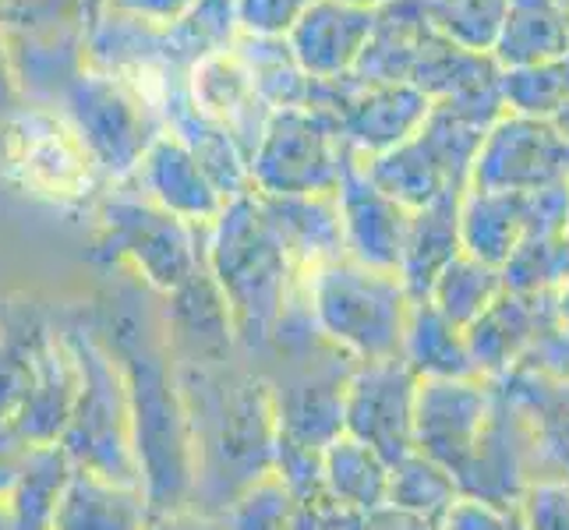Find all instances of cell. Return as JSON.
Wrapping results in <instances>:
<instances>
[{"mask_svg": "<svg viewBox=\"0 0 569 530\" xmlns=\"http://www.w3.org/2000/svg\"><path fill=\"white\" fill-rule=\"evenodd\" d=\"M107 272L103 290L82 311L121 371L142 492L152 513L188 509L194 481L191 436L178 364L163 337L160 298L124 269Z\"/></svg>", "mask_w": 569, "mask_h": 530, "instance_id": "cell-1", "label": "cell"}, {"mask_svg": "<svg viewBox=\"0 0 569 530\" xmlns=\"http://www.w3.org/2000/svg\"><path fill=\"white\" fill-rule=\"evenodd\" d=\"M178 386L194 463L188 509L220 517L233 496L272 474L277 414L269 386L244 353L206 368L178 364Z\"/></svg>", "mask_w": 569, "mask_h": 530, "instance_id": "cell-2", "label": "cell"}, {"mask_svg": "<svg viewBox=\"0 0 569 530\" xmlns=\"http://www.w3.org/2000/svg\"><path fill=\"white\" fill-rule=\"evenodd\" d=\"M206 269L227 298L241 353L259 358L301 277L272 233L254 191L230 199L206 227Z\"/></svg>", "mask_w": 569, "mask_h": 530, "instance_id": "cell-3", "label": "cell"}, {"mask_svg": "<svg viewBox=\"0 0 569 530\" xmlns=\"http://www.w3.org/2000/svg\"><path fill=\"white\" fill-rule=\"evenodd\" d=\"M319 337L355 364L400 361L410 298L397 272L332 259L301 277Z\"/></svg>", "mask_w": 569, "mask_h": 530, "instance_id": "cell-4", "label": "cell"}, {"mask_svg": "<svg viewBox=\"0 0 569 530\" xmlns=\"http://www.w3.org/2000/svg\"><path fill=\"white\" fill-rule=\"evenodd\" d=\"M64 340L74 353L78 392L71 407V421L61 436L64 453L74 467L100 474L117 484H142L139 463L131 446V414L121 371H117L110 350L96 337L86 311L74 308L57 316Z\"/></svg>", "mask_w": 569, "mask_h": 530, "instance_id": "cell-5", "label": "cell"}, {"mask_svg": "<svg viewBox=\"0 0 569 530\" xmlns=\"http://www.w3.org/2000/svg\"><path fill=\"white\" fill-rule=\"evenodd\" d=\"M96 209L92 262L124 269L167 298L206 266V227L178 220L128 184H113Z\"/></svg>", "mask_w": 569, "mask_h": 530, "instance_id": "cell-6", "label": "cell"}, {"mask_svg": "<svg viewBox=\"0 0 569 530\" xmlns=\"http://www.w3.org/2000/svg\"><path fill=\"white\" fill-rule=\"evenodd\" d=\"M0 173L50 206H96L107 194L103 173L53 107H11L0 117Z\"/></svg>", "mask_w": 569, "mask_h": 530, "instance_id": "cell-7", "label": "cell"}, {"mask_svg": "<svg viewBox=\"0 0 569 530\" xmlns=\"http://www.w3.org/2000/svg\"><path fill=\"white\" fill-rule=\"evenodd\" d=\"M53 110L71 124L110 188L128 184L152 139L163 134L156 113L139 100V92L124 86L121 78L92 68H82L71 78L64 92L57 96Z\"/></svg>", "mask_w": 569, "mask_h": 530, "instance_id": "cell-8", "label": "cell"}, {"mask_svg": "<svg viewBox=\"0 0 569 530\" xmlns=\"http://www.w3.org/2000/svg\"><path fill=\"white\" fill-rule=\"evenodd\" d=\"M481 139L485 128L446 103H431L415 139L361 163L379 191H386L403 209L418 212L449 191H467L470 163H475Z\"/></svg>", "mask_w": 569, "mask_h": 530, "instance_id": "cell-9", "label": "cell"}, {"mask_svg": "<svg viewBox=\"0 0 569 530\" xmlns=\"http://www.w3.org/2000/svg\"><path fill=\"white\" fill-rule=\"evenodd\" d=\"M347 146L326 113L290 107L269 113L259 146L248 156L254 194H332L347 163Z\"/></svg>", "mask_w": 569, "mask_h": 530, "instance_id": "cell-10", "label": "cell"}, {"mask_svg": "<svg viewBox=\"0 0 569 530\" xmlns=\"http://www.w3.org/2000/svg\"><path fill=\"white\" fill-rule=\"evenodd\" d=\"M499 403V382L467 376V379H418L415 397V453L439 463L453 474L481 446V436Z\"/></svg>", "mask_w": 569, "mask_h": 530, "instance_id": "cell-11", "label": "cell"}, {"mask_svg": "<svg viewBox=\"0 0 569 530\" xmlns=\"http://www.w3.org/2000/svg\"><path fill=\"white\" fill-rule=\"evenodd\" d=\"M418 379L403 361L355 364L343 389V436L365 442L389 467L415 453Z\"/></svg>", "mask_w": 569, "mask_h": 530, "instance_id": "cell-12", "label": "cell"}, {"mask_svg": "<svg viewBox=\"0 0 569 530\" xmlns=\"http://www.w3.org/2000/svg\"><path fill=\"white\" fill-rule=\"evenodd\" d=\"M566 156L569 146L559 139L548 121L535 117L502 113L485 131V139L470 163L467 188L475 191H509L527 194L566 181Z\"/></svg>", "mask_w": 569, "mask_h": 530, "instance_id": "cell-13", "label": "cell"}, {"mask_svg": "<svg viewBox=\"0 0 569 530\" xmlns=\"http://www.w3.org/2000/svg\"><path fill=\"white\" fill-rule=\"evenodd\" d=\"M337 209L343 227V251L368 269L400 272L410 209L392 202L386 191L376 188L365 163L355 152H347V163L337 184Z\"/></svg>", "mask_w": 569, "mask_h": 530, "instance_id": "cell-14", "label": "cell"}, {"mask_svg": "<svg viewBox=\"0 0 569 530\" xmlns=\"http://www.w3.org/2000/svg\"><path fill=\"white\" fill-rule=\"evenodd\" d=\"M160 319H163V337L173 364L206 368V364H223L241 353L227 298L209 277L206 266L178 290L160 298Z\"/></svg>", "mask_w": 569, "mask_h": 530, "instance_id": "cell-15", "label": "cell"}, {"mask_svg": "<svg viewBox=\"0 0 569 530\" xmlns=\"http://www.w3.org/2000/svg\"><path fill=\"white\" fill-rule=\"evenodd\" d=\"M548 319H556V293H513L502 290L481 316L463 329L470 364L481 379H506L517 371L523 353Z\"/></svg>", "mask_w": 569, "mask_h": 530, "instance_id": "cell-16", "label": "cell"}, {"mask_svg": "<svg viewBox=\"0 0 569 530\" xmlns=\"http://www.w3.org/2000/svg\"><path fill=\"white\" fill-rule=\"evenodd\" d=\"M128 188H134L149 202L194 227H209L227 206V199L216 191L202 163L178 139H170V134H156L139 170L131 173Z\"/></svg>", "mask_w": 569, "mask_h": 530, "instance_id": "cell-17", "label": "cell"}, {"mask_svg": "<svg viewBox=\"0 0 569 530\" xmlns=\"http://www.w3.org/2000/svg\"><path fill=\"white\" fill-rule=\"evenodd\" d=\"M371 26H376V11L350 8L343 0H316L283 39L308 78L329 82L355 71Z\"/></svg>", "mask_w": 569, "mask_h": 530, "instance_id": "cell-18", "label": "cell"}, {"mask_svg": "<svg viewBox=\"0 0 569 530\" xmlns=\"http://www.w3.org/2000/svg\"><path fill=\"white\" fill-rule=\"evenodd\" d=\"M188 86H191L194 103H199V110L209 121L220 124L230 139L244 149V156H251V149L262 139L269 110L259 100V92H254L244 64L238 61V53L227 50V53L206 57L202 64H194L188 71Z\"/></svg>", "mask_w": 569, "mask_h": 530, "instance_id": "cell-19", "label": "cell"}, {"mask_svg": "<svg viewBox=\"0 0 569 530\" xmlns=\"http://www.w3.org/2000/svg\"><path fill=\"white\" fill-rule=\"evenodd\" d=\"M259 206L272 233L280 238L287 259L298 269V277H308L332 259H343V227L337 209V191L332 194H287L272 199L259 194Z\"/></svg>", "mask_w": 569, "mask_h": 530, "instance_id": "cell-20", "label": "cell"}, {"mask_svg": "<svg viewBox=\"0 0 569 530\" xmlns=\"http://www.w3.org/2000/svg\"><path fill=\"white\" fill-rule=\"evenodd\" d=\"M74 392H78V368H74V353L64 340L61 326H53L39 343V358H36V379L32 389L18 410V431L29 439V446H47V442H61L64 428L71 421V407H74Z\"/></svg>", "mask_w": 569, "mask_h": 530, "instance_id": "cell-21", "label": "cell"}, {"mask_svg": "<svg viewBox=\"0 0 569 530\" xmlns=\"http://www.w3.org/2000/svg\"><path fill=\"white\" fill-rule=\"evenodd\" d=\"M152 506L142 484H117L74 467L50 530H146Z\"/></svg>", "mask_w": 569, "mask_h": 530, "instance_id": "cell-22", "label": "cell"}, {"mask_svg": "<svg viewBox=\"0 0 569 530\" xmlns=\"http://www.w3.org/2000/svg\"><path fill=\"white\" fill-rule=\"evenodd\" d=\"M428 36V0H392L376 11V26L350 74L361 82H410Z\"/></svg>", "mask_w": 569, "mask_h": 530, "instance_id": "cell-23", "label": "cell"}, {"mask_svg": "<svg viewBox=\"0 0 569 530\" xmlns=\"http://www.w3.org/2000/svg\"><path fill=\"white\" fill-rule=\"evenodd\" d=\"M460 199L463 191H449L431 206L410 212L407 244L397 272L410 301H425L439 272L460 254Z\"/></svg>", "mask_w": 569, "mask_h": 530, "instance_id": "cell-24", "label": "cell"}, {"mask_svg": "<svg viewBox=\"0 0 569 530\" xmlns=\"http://www.w3.org/2000/svg\"><path fill=\"white\" fill-rule=\"evenodd\" d=\"M569 53V11L559 0H506L492 61L506 68L548 64Z\"/></svg>", "mask_w": 569, "mask_h": 530, "instance_id": "cell-25", "label": "cell"}, {"mask_svg": "<svg viewBox=\"0 0 569 530\" xmlns=\"http://www.w3.org/2000/svg\"><path fill=\"white\" fill-rule=\"evenodd\" d=\"M523 241V194L475 191L460 199V251L485 266L502 269Z\"/></svg>", "mask_w": 569, "mask_h": 530, "instance_id": "cell-26", "label": "cell"}, {"mask_svg": "<svg viewBox=\"0 0 569 530\" xmlns=\"http://www.w3.org/2000/svg\"><path fill=\"white\" fill-rule=\"evenodd\" d=\"M400 361L415 379H467L478 376L470 364L463 329L449 322L431 301H410Z\"/></svg>", "mask_w": 569, "mask_h": 530, "instance_id": "cell-27", "label": "cell"}, {"mask_svg": "<svg viewBox=\"0 0 569 530\" xmlns=\"http://www.w3.org/2000/svg\"><path fill=\"white\" fill-rule=\"evenodd\" d=\"M53 316L39 304H8L0 311V421H14L22 410L32 379L39 343L50 332Z\"/></svg>", "mask_w": 569, "mask_h": 530, "instance_id": "cell-28", "label": "cell"}, {"mask_svg": "<svg viewBox=\"0 0 569 530\" xmlns=\"http://www.w3.org/2000/svg\"><path fill=\"white\" fill-rule=\"evenodd\" d=\"M322 492L350 513H371L386 506L389 463L376 457L365 442L340 436L322 449Z\"/></svg>", "mask_w": 569, "mask_h": 530, "instance_id": "cell-29", "label": "cell"}, {"mask_svg": "<svg viewBox=\"0 0 569 530\" xmlns=\"http://www.w3.org/2000/svg\"><path fill=\"white\" fill-rule=\"evenodd\" d=\"M71 470H74V463L64 453L61 442H47V446L29 449V457H26L22 470H18L11 492L4 496L14 530H50L53 509L64 496Z\"/></svg>", "mask_w": 569, "mask_h": 530, "instance_id": "cell-30", "label": "cell"}, {"mask_svg": "<svg viewBox=\"0 0 569 530\" xmlns=\"http://www.w3.org/2000/svg\"><path fill=\"white\" fill-rule=\"evenodd\" d=\"M233 53L244 64L248 78L259 100L269 113L290 110V107H308V92L316 78H308L301 64L293 61L287 39H266V36H238Z\"/></svg>", "mask_w": 569, "mask_h": 530, "instance_id": "cell-31", "label": "cell"}, {"mask_svg": "<svg viewBox=\"0 0 569 530\" xmlns=\"http://www.w3.org/2000/svg\"><path fill=\"white\" fill-rule=\"evenodd\" d=\"M163 36H167L170 61L181 64L184 71L202 64L206 57L233 50L241 36L233 0H194L178 22L163 29Z\"/></svg>", "mask_w": 569, "mask_h": 530, "instance_id": "cell-32", "label": "cell"}, {"mask_svg": "<svg viewBox=\"0 0 569 530\" xmlns=\"http://www.w3.org/2000/svg\"><path fill=\"white\" fill-rule=\"evenodd\" d=\"M457 499H460V488H457L453 474L421 453H407L400 463L389 467L386 506L400 509V513L439 523Z\"/></svg>", "mask_w": 569, "mask_h": 530, "instance_id": "cell-33", "label": "cell"}, {"mask_svg": "<svg viewBox=\"0 0 569 530\" xmlns=\"http://www.w3.org/2000/svg\"><path fill=\"white\" fill-rule=\"evenodd\" d=\"M502 290H506L502 272L496 266H485V262L470 259V254L460 251L457 259L436 277L425 301L436 304L453 326L467 329L488 304L499 298Z\"/></svg>", "mask_w": 569, "mask_h": 530, "instance_id": "cell-34", "label": "cell"}, {"mask_svg": "<svg viewBox=\"0 0 569 530\" xmlns=\"http://www.w3.org/2000/svg\"><path fill=\"white\" fill-rule=\"evenodd\" d=\"M506 0H428V22L442 39L470 53H492Z\"/></svg>", "mask_w": 569, "mask_h": 530, "instance_id": "cell-35", "label": "cell"}, {"mask_svg": "<svg viewBox=\"0 0 569 530\" xmlns=\"http://www.w3.org/2000/svg\"><path fill=\"white\" fill-rule=\"evenodd\" d=\"M499 272L513 293H556L569 280V244L566 238H523Z\"/></svg>", "mask_w": 569, "mask_h": 530, "instance_id": "cell-36", "label": "cell"}, {"mask_svg": "<svg viewBox=\"0 0 569 530\" xmlns=\"http://www.w3.org/2000/svg\"><path fill=\"white\" fill-rule=\"evenodd\" d=\"M566 96H569L566 57H562V61H548V64H527V68H506L502 71L506 113L548 121Z\"/></svg>", "mask_w": 569, "mask_h": 530, "instance_id": "cell-37", "label": "cell"}, {"mask_svg": "<svg viewBox=\"0 0 569 530\" xmlns=\"http://www.w3.org/2000/svg\"><path fill=\"white\" fill-rule=\"evenodd\" d=\"M298 502L287 492V484L277 474H266L244 492H238L216 523L220 530H290Z\"/></svg>", "mask_w": 569, "mask_h": 530, "instance_id": "cell-38", "label": "cell"}, {"mask_svg": "<svg viewBox=\"0 0 569 530\" xmlns=\"http://www.w3.org/2000/svg\"><path fill=\"white\" fill-rule=\"evenodd\" d=\"M110 0H26L22 8H11L8 14L18 22H29L36 29H47L57 36L82 39L92 32V26L107 14Z\"/></svg>", "mask_w": 569, "mask_h": 530, "instance_id": "cell-39", "label": "cell"}, {"mask_svg": "<svg viewBox=\"0 0 569 530\" xmlns=\"http://www.w3.org/2000/svg\"><path fill=\"white\" fill-rule=\"evenodd\" d=\"M523 530H569V481H531L517 502Z\"/></svg>", "mask_w": 569, "mask_h": 530, "instance_id": "cell-40", "label": "cell"}, {"mask_svg": "<svg viewBox=\"0 0 569 530\" xmlns=\"http://www.w3.org/2000/svg\"><path fill=\"white\" fill-rule=\"evenodd\" d=\"M316 4V0H233L241 36L283 39L290 26Z\"/></svg>", "mask_w": 569, "mask_h": 530, "instance_id": "cell-41", "label": "cell"}, {"mask_svg": "<svg viewBox=\"0 0 569 530\" xmlns=\"http://www.w3.org/2000/svg\"><path fill=\"white\" fill-rule=\"evenodd\" d=\"M569 227V184L556 181L523 194V238H562Z\"/></svg>", "mask_w": 569, "mask_h": 530, "instance_id": "cell-42", "label": "cell"}, {"mask_svg": "<svg viewBox=\"0 0 569 530\" xmlns=\"http://www.w3.org/2000/svg\"><path fill=\"white\" fill-rule=\"evenodd\" d=\"M439 530H523V527H520L517 509L460 496L449 506V513L439 520Z\"/></svg>", "mask_w": 569, "mask_h": 530, "instance_id": "cell-43", "label": "cell"}, {"mask_svg": "<svg viewBox=\"0 0 569 530\" xmlns=\"http://www.w3.org/2000/svg\"><path fill=\"white\" fill-rule=\"evenodd\" d=\"M290 530H361V517L322 496L316 502L298 506Z\"/></svg>", "mask_w": 569, "mask_h": 530, "instance_id": "cell-44", "label": "cell"}, {"mask_svg": "<svg viewBox=\"0 0 569 530\" xmlns=\"http://www.w3.org/2000/svg\"><path fill=\"white\" fill-rule=\"evenodd\" d=\"M194 4V0H110L107 11H117V14H128V18H139V22H149V26H173L178 18Z\"/></svg>", "mask_w": 569, "mask_h": 530, "instance_id": "cell-45", "label": "cell"}, {"mask_svg": "<svg viewBox=\"0 0 569 530\" xmlns=\"http://www.w3.org/2000/svg\"><path fill=\"white\" fill-rule=\"evenodd\" d=\"M29 439L18 431L14 421H0V499L11 492V484L22 470L26 457H29Z\"/></svg>", "mask_w": 569, "mask_h": 530, "instance_id": "cell-46", "label": "cell"}, {"mask_svg": "<svg viewBox=\"0 0 569 530\" xmlns=\"http://www.w3.org/2000/svg\"><path fill=\"white\" fill-rule=\"evenodd\" d=\"M361 530H439V523H428L421 517H410L392 506H382V509H371V513L361 517Z\"/></svg>", "mask_w": 569, "mask_h": 530, "instance_id": "cell-47", "label": "cell"}, {"mask_svg": "<svg viewBox=\"0 0 569 530\" xmlns=\"http://www.w3.org/2000/svg\"><path fill=\"white\" fill-rule=\"evenodd\" d=\"M146 530H220V523L199 509H173V513H152Z\"/></svg>", "mask_w": 569, "mask_h": 530, "instance_id": "cell-48", "label": "cell"}, {"mask_svg": "<svg viewBox=\"0 0 569 530\" xmlns=\"http://www.w3.org/2000/svg\"><path fill=\"white\" fill-rule=\"evenodd\" d=\"M548 124H552V131L559 134V139L569 146V96H566V100L556 107V113L552 117H548Z\"/></svg>", "mask_w": 569, "mask_h": 530, "instance_id": "cell-49", "label": "cell"}, {"mask_svg": "<svg viewBox=\"0 0 569 530\" xmlns=\"http://www.w3.org/2000/svg\"><path fill=\"white\" fill-rule=\"evenodd\" d=\"M556 316H559V322L569 329V280L556 290Z\"/></svg>", "mask_w": 569, "mask_h": 530, "instance_id": "cell-50", "label": "cell"}, {"mask_svg": "<svg viewBox=\"0 0 569 530\" xmlns=\"http://www.w3.org/2000/svg\"><path fill=\"white\" fill-rule=\"evenodd\" d=\"M343 4L361 8V11H382L386 4H392V0H343Z\"/></svg>", "mask_w": 569, "mask_h": 530, "instance_id": "cell-51", "label": "cell"}, {"mask_svg": "<svg viewBox=\"0 0 569 530\" xmlns=\"http://www.w3.org/2000/svg\"><path fill=\"white\" fill-rule=\"evenodd\" d=\"M0 530H14V523H11V517H8V506H4V499H0Z\"/></svg>", "mask_w": 569, "mask_h": 530, "instance_id": "cell-52", "label": "cell"}, {"mask_svg": "<svg viewBox=\"0 0 569 530\" xmlns=\"http://www.w3.org/2000/svg\"><path fill=\"white\" fill-rule=\"evenodd\" d=\"M566 184H569V156H566Z\"/></svg>", "mask_w": 569, "mask_h": 530, "instance_id": "cell-53", "label": "cell"}, {"mask_svg": "<svg viewBox=\"0 0 569 530\" xmlns=\"http://www.w3.org/2000/svg\"><path fill=\"white\" fill-rule=\"evenodd\" d=\"M559 4H562V8H566V11H569V0H559Z\"/></svg>", "mask_w": 569, "mask_h": 530, "instance_id": "cell-54", "label": "cell"}, {"mask_svg": "<svg viewBox=\"0 0 569 530\" xmlns=\"http://www.w3.org/2000/svg\"><path fill=\"white\" fill-rule=\"evenodd\" d=\"M562 238H566V244H569V227H566V233H562Z\"/></svg>", "mask_w": 569, "mask_h": 530, "instance_id": "cell-55", "label": "cell"}, {"mask_svg": "<svg viewBox=\"0 0 569 530\" xmlns=\"http://www.w3.org/2000/svg\"><path fill=\"white\" fill-rule=\"evenodd\" d=\"M566 68H569V53H566Z\"/></svg>", "mask_w": 569, "mask_h": 530, "instance_id": "cell-56", "label": "cell"}]
</instances>
